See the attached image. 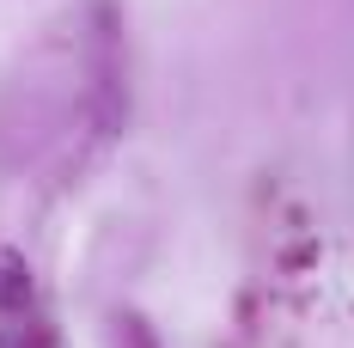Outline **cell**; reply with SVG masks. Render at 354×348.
<instances>
[{"mask_svg":"<svg viewBox=\"0 0 354 348\" xmlns=\"http://www.w3.org/2000/svg\"><path fill=\"white\" fill-rule=\"evenodd\" d=\"M0 306H6V312H25V306H31V287H25V269H19L12 257L0 263Z\"/></svg>","mask_w":354,"mask_h":348,"instance_id":"cell-1","label":"cell"},{"mask_svg":"<svg viewBox=\"0 0 354 348\" xmlns=\"http://www.w3.org/2000/svg\"><path fill=\"white\" fill-rule=\"evenodd\" d=\"M116 348H159L153 342V330H147V318H116Z\"/></svg>","mask_w":354,"mask_h":348,"instance_id":"cell-2","label":"cell"}]
</instances>
